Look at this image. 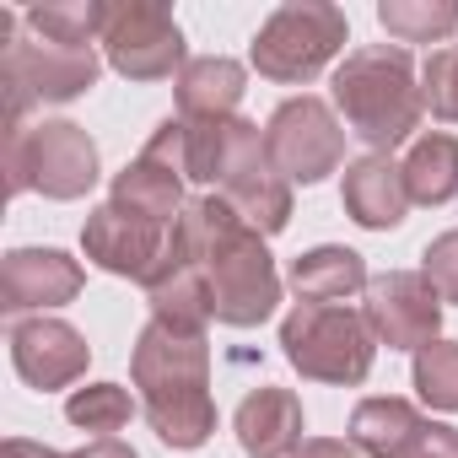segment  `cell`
Segmentation results:
<instances>
[{
	"instance_id": "6da1fadb",
	"label": "cell",
	"mask_w": 458,
	"mask_h": 458,
	"mask_svg": "<svg viewBox=\"0 0 458 458\" xmlns=\"http://www.w3.org/2000/svg\"><path fill=\"white\" fill-rule=\"evenodd\" d=\"M178 243L194 254L210 286V313L226 329H254L281 302V276L265 249V233L249 226L221 194H199L178 216Z\"/></svg>"
},
{
	"instance_id": "7a4b0ae2",
	"label": "cell",
	"mask_w": 458,
	"mask_h": 458,
	"mask_svg": "<svg viewBox=\"0 0 458 458\" xmlns=\"http://www.w3.org/2000/svg\"><path fill=\"white\" fill-rule=\"evenodd\" d=\"M130 377L140 388L146 420L167 447H205L216 431V399H210V345L205 329H178L151 318L135 340Z\"/></svg>"
},
{
	"instance_id": "3957f363",
	"label": "cell",
	"mask_w": 458,
	"mask_h": 458,
	"mask_svg": "<svg viewBox=\"0 0 458 458\" xmlns=\"http://www.w3.org/2000/svg\"><path fill=\"white\" fill-rule=\"evenodd\" d=\"M335 108L340 119L372 146V151H394L399 140H410L420 130L426 114V92L415 81V60L404 49L372 44L345 55V65L335 71Z\"/></svg>"
},
{
	"instance_id": "277c9868",
	"label": "cell",
	"mask_w": 458,
	"mask_h": 458,
	"mask_svg": "<svg viewBox=\"0 0 458 458\" xmlns=\"http://www.w3.org/2000/svg\"><path fill=\"white\" fill-rule=\"evenodd\" d=\"M281 351H286V361H292L302 377L356 388V383H367V372H372L377 335H372L367 313L297 302V308L281 318Z\"/></svg>"
},
{
	"instance_id": "5b68a950",
	"label": "cell",
	"mask_w": 458,
	"mask_h": 458,
	"mask_svg": "<svg viewBox=\"0 0 458 458\" xmlns=\"http://www.w3.org/2000/svg\"><path fill=\"white\" fill-rule=\"evenodd\" d=\"M98 183V146L71 119L6 130V194L38 189L49 199H81Z\"/></svg>"
},
{
	"instance_id": "8992f818",
	"label": "cell",
	"mask_w": 458,
	"mask_h": 458,
	"mask_svg": "<svg viewBox=\"0 0 458 458\" xmlns=\"http://www.w3.org/2000/svg\"><path fill=\"white\" fill-rule=\"evenodd\" d=\"M345 12L329 0H286L254 33V71L270 81H313L345 49Z\"/></svg>"
},
{
	"instance_id": "52a82bcc",
	"label": "cell",
	"mask_w": 458,
	"mask_h": 458,
	"mask_svg": "<svg viewBox=\"0 0 458 458\" xmlns=\"http://www.w3.org/2000/svg\"><path fill=\"white\" fill-rule=\"evenodd\" d=\"M103 55L124 81H162L183 71V33L157 0H103Z\"/></svg>"
},
{
	"instance_id": "ba28073f",
	"label": "cell",
	"mask_w": 458,
	"mask_h": 458,
	"mask_svg": "<svg viewBox=\"0 0 458 458\" xmlns=\"http://www.w3.org/2000/svg\"><path fill=\"white\" fill-rule=\"evenodd\" d=\"M221 199L249 226H259L265 238L292 221V183L276 167L259 124H249V119H233V151H226V167H221Z\"/></svg>"
},
{
	"instance_id": "9c48e42d",
	"label": "cell",
	"mask_w": 458,
	"mask_h": 458,
	"mask_svg": "<svg viewBox=\"0 0 458 458\" xmlns=\"http://www.w3.org/2000/svg\"><path fill=\"white\" fill-rule=\"evenodd\" d=\"M265 146H270L276 167L286 173V183H318L340 167L345 130H340V119L324 98H292L270 114Z\"/></svg>"
},
{
	"instance_id": "30bf717a",
	"label": "cell",
	"mask_w": 458,
	"mask_h": 458,
	"mask_svg": "<svg viewBox=\"0 0 458 458\" xmlns=\"http://www.w3.org/2000/svg\"><path fill=\"white\" fill-rule=\"evenodd\" d=\"M183 157H178V119L157 124V135L146 140V151L114 178V194L108 205L140 216V221H157V226H178L183 216Z\"/></svg>"
},
{
	"instance_id": "8fae6325",
	"label": "cell",
	"mask_w": 458,
	"mask_h": 458,
	"mask_svg": "<svg viewBox=\"0 0 458 458\" xmlns=\"http://www.w3.org/2000/svg\"><path fill=\"white\" fill-rule=\"evenodd\" d=\"M0 81L33 103H71L98 81V55L49 38H12L0 55Z\"/></svg>"
},
{
	"instance_id": "7c38bea8",
	"label": "cell",
	"mask_w": 458,
	"mask_h": 458,
	"mask_svg": "<svg viewBox=\"0 0 458 458\" xmlns=\"http://www.w3.org/2000/svg\"><path fill=\"white\" fill-rule=\"evenodd\" d=\"M367 324L388 351H426L442 329V297L420 270H388L367 286Z\"/></svg>"
},
{
	"instance_id": "4fadbf2b",
	"label": "cell",
	"mask_w": 458,
	"mask_h": 458,
	"mask_svg": "<svg viewBox=\"0 0 458 458\" xmlns=\"http://www.w3.org/2000/svg\"><path fill=\"white\" fill-rule=\"evenodd\" d=\"M167 243H173V226H157V221H140L119 205H98L81 226V249L98 270L108 276H124V281H151L157 265L167 259Z\"/></svg>"
},
{
	"instance_id": "5bb4252c",
	"label": "cell",
	"mask_w": 458,
	"mask_h": 458,
	"mask_svg": "<svg viewBox=\"0 0 458 458\" xmlns=\"http://www.w3.org/2000/svg\"><path fill=\"white\" fill-rule=\"evenodd\" d=\"M81 297V265L60 249H12L0 265V308L28 313V308H65Z\"/></svg>"
},
{
	"instance_id": "9a60e30c",
	"label": "cell",
	"mask_w": 458,
	"mask_h": 458,
	"mask_svg": "<svg viewBox=\"0 0 458 458\" xmlns=\"http://www.w3.org/2000/svg\"><path fill=\"white\" fill-rule=\"evenodd\" d=\"M92 351L87 340L60 324V318H28V324H12V367L22 372V383L33 388H71L81 372H87Z\"/></svg>"
},
{
	"instance_id": "2e32d148",
	"label": "cell",
	"mask_w": 458,
	"mask_h": 458,
	"mask_svg": "<svg viewBox=\"0 0 458 458\" xmlns=\"http://www.w3.org/2000/svg\"><path fill=\"white\" fill-rule=\"evenodd\" d=\"M345 216L356 226H367V233H388V226L404 221L410 210V189H404V167L388 157V151H367L361 162L345 167Z\"/></svg>"
},
{
	"instance_id": "e0dca14e",
	"label": "cell",
	"mask_w": 458,
	"mask_h": 458,
	"mask_svg": "<svg viewBox=\"0 0 458 458\" xmlns=\"http://www.w3.org/2000/svg\"><path fill=\"white\" fill-rule=\"evenodd\" d=\"M238 447L249 458H292L308 437H302V399L292 388H254L238 415H233Z\"/></svg>"
},
{
	"instance_id": "ac0fdd59",
	"label": "cell",
	"mask_w": 458,
	"mask_h": 458,
	"mask_svg": "<svg viewBox=\"0 0 458 458\" xmlns=\"http://www.w3.org/2000/svg\"><path fill=\"white\" fill-rule=\"evenodd\" d=\"M146 302L162 324H178V329H205L216 313H210V286H205V270L194 265V254L178 243H167V259L157 265V276L146 281Z\"/></svg>"
},
{
	"instance_id": "d6986e66",
	"label": "cell",
	"mask_w": 458,
	"mask_h": 458,
	"mask_svg": "<svg viewBox=\"0 0 458 458\" xmlns=\"http://www.w3.org/2000/svg\"><path fill=\"white\" fill-rule=\"evenodd\" d=\"M367 286H372V281H367V265H361L356 249L324 243V249H308V254L292 259V292H297L302 302L340 308V302H351V297L367 292Z\"/></svg>"
},
{
	"instance_id": "ffe728a7",
	"label": "cell",
	"mask_w": 458,
	"mask_h": 458,
	"mask_svg": "<svg viewBox=\"0 0 458 458\" xmlns=\"http://www.w3.org/2000/svg\"><path fill=\"white\" fill-rule=\"evenodd\" d=\"M243 81L249 71L226 55H205V60H189L178 71V108L183 119H233L238 103H243Z\"/></svg>"
},
{
	"instance_id": "44dd1931",
	"label": "cell",
	"mask_w": 458,
	"mask_h": 458,
	"mask_svg": "<svg viewBox=\"0 0 458 458\" xmlns=\"http://www.w3.org/2000/svg\"><path fill=\"white\" fill-rule=\"evenodd\" d=\"M420 415L404 399H361L351 415V442L361 458H404L410 442L420 437Z\"/></svg>"
},
{
	"instance_id": "7402d4cb",
	"label": "cell",
	"mask_w": 458,
	"mask_h": 458,
	"mask_svg": "<svg viewBox=\"0 0 458 458\" xmlns=\"http://www.w3.org/2000/svg\"><path fill=\"white\" fill-rule=\"evenodd\" d=\"M399 167H404V189L415 205H447L458 194V135H442V130L415 135Z\"/></svg>"
},
{
	"instance_id": "603a6c76",
	"label": "cell",
	"mask_w": 458,
	"mask_h": 458,
	"mask_svg": "<svg viewBox=\"0 0 458 458\" xmlns=\"http://www.w3.org/2000/svg\"><path fill=\"white\" fill-rule=\"evenodd\" d=\"M377 22L399 44H442L458 28V6L453 0H383Z\"/></svg>"
},
{
	"instance_id": "cb8c5ba5",
	"label": "cell",
	"mask_w": 458,
	"mask_h": 458,
	"mask_svg": "<svg viewBox=\"0 0 458 458\" xmlns=\"http://www.w3.org/2000/svg\"><path fill=\"white\" fill-rule=\"evenodd\" d=\"M33 38L49 44H71V49H92V38H103V0H65V6H33L28 17Z\"/></svg>"
},
{
	"instance_id": "d4e9b609",
	"label": "cell",
	"mask_w": 458,
	"mask_h": 458,
	"mask_svg": "<svg viewBox=\"0 0 458 458\" xmlns=\"http://www.w3.org/2000/svg\"><path fill=\"white\" fill-rule=\"evenodd\" d=\"M135 415V399L119 388V383H92V388H76L65 399V420L81 426V431H98V437H114L124 431Z\"/></svg>"
},
{
	"instance_id": "484cf974",
	"label": "cell",
	"mask_w": 458,
	"mask_h": 458,
	"mask_svg": "<svg viewBox=\"0 0 458 458\" xmlns=\"http://www.w3.org/2000/svg\"><path fill=\"white\" fill-rule=\"evenodd\" d=\"M415 394L431 410H458V345L453 340H431L426 351H415Z\"/></svg>"
},
{
	"instance_id": "4316f807",
	"label": "cell",
	"mask_w": 458,
	"mask_h": 458,
	"mask_svg": "<svg viewBox=\"0 0 458 458\" xmlns=\"http://www.w3.org/2000/svg\"><path fill=\"white\" fill-rule=\"evenodd\" d=\"M420 92H426V108L447 124H458V49H437L420 71Z\"/></svg>"
},
{
	"instance_id": "83f0119b",
	"label": "cell",
	"mask_w": 458,
	"mask_h": 458,
	"mask_svg": "<svg viewBox=\"0 0 458 458\" xmlns=\"http://www.w3.org/2000/svg\"><path fill=\"white\" fill-rule=\"evenodd\" d=\"M420 276L431 281V292H437L442 302H458V233H442V238L426 243Z\"/></svg>"
},
{
	"instance_id": "f1b7e54d",
	"label": "cell",
	"mask_w": 458,
	"mask_h": 458,
	"mask_svg": "<svg viewBox=\"0 0 458 458\" xmlns=\"http://www.w3.org/2000/svg\"><path fill=\"white\" fill-rule=\"evenodd\" d=\"M0 458H140V453L130 442H119V437H98V442H87L76 453H55V447H38L28 437H12L6 447H0Z\"/></svg>"
},
{
	"instance_id": "f546056e",
	"label": "cell",
	"mask_w": 458,
	"mask_h": 458,
	"mask_svg": "<svg viewBox=\"0 0 458 458\" xmlns=\"http://www.w3.org/2000/svg\"><path fill=\"white\" fill-rule=\"evenodd\" d=\"M404 458H458V431H453V426L426 420V426H420V437L410 442V453H404Z\"/></svg>"
},
{
	"instance_id": "4dcf8cb0",
	"label": "cell",
	"mask_w": 458,
	"mask_h": 458,
	"mask_svg": "<svg viewBox=\"0 0 458 458\" xmlns=\"http://www.w3.org/2000/svg\"><path fill=\"white\" fill-rule=\"evenodd\" d=\"M292 458H361L356 442H335V437H308Z\"/></svg>"
}]
</instances>
